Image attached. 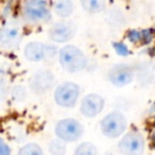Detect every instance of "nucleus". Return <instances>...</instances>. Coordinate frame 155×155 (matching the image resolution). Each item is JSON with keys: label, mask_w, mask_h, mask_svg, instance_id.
<instances>
[{"label": "nucleus", "mask_w": 155, "mask_h": 155, "mask_svg": "<svg viewBox=\"0 0 155 155\" xmlns=\"http://www.w3.org/2000/svg\"><path fill=\"white\" fill-rule=\"evenodd\" d=\"M58 61L63 69L70 73L80 72L87 65L85 54L80 48L73 45H67L58 50Z\"/></svg>", "instance_id": "nucleus-1"}, {"label": "nucleus", "mask_w": 155, "mask_h": 155, "mask_svg": "<svg viewBox=\"0 0 155 155\" xmlns=\"http://www.w3.org/2000/svg\"><path fill=\"white\" fill-rule=\"evenodd\" d=\"M127 127V120L122 113L115 110L108 113L100 123V129L105 137L118 138L124 134Z\"/></svg>", "instance_id": "nucleus-2"}, {"label": "nucleus", "mask_w": 155, "mask_h": 155, "mask_svg": "<svg viewBox=\"0 0 155 155\" xmlns=\"http://www.w3.org/2000/svg\"><path fill=\"white\" fill-rule=\"evenodd\" d=\"M56 137L64 142H74L84 134V127L80 121L73 118H65L58 121L55 125Z\"/></svg>", "instance_id": "nucleus-3"}, {"label": "nucleus", "mask_w": 155, "mask_h": 155, "mask_svg": "<svg viewBox=\"0 0 155 155\" xmlns=\"http://www.w3.org/2000/svg\"><path fill=\"white\" fill-rule=\"evenodd\" d=\"M80 86L73 82H64L54 91V101L61 107L70 108L75 106L80 97Z\"/></svg>", "instance_id": "nucleus-4"}, {"label": "nucleus", "mask_w": 155, "mask_h": 155, "mask_svg": "<svg viewBox=\"0 0 155 155\" xmlns=\"http://www.w3.org/2000/svg\"><path fill=\"white\" fill-rule=\"evenodd\" d=\"M55 46L44 44L41 41H30L27 44L24 50V55L30 62L38 63L54 58L58 53Z\"/></svg>", "instance_id": "nucleus-5"}, {"label": "nucleus", "mask_w": 155, "mask_h": 155, "mask_svg": "<svg viewBox=\"0 0 155 155\" xmlns=\"http://www.w3.org/2000/svg\"><path fill=\"white\" fill-rule=\"evenodd\" d=\"M144 138L139 132L131 131L120 139L118 150L121 155H143Z\"/></svg>", "instance_id": "nucleus-6"}, {"label": "nucleus", "mask_w": 155, "mask_h": 155, "mask_svg": "<svg viewBox=\"0 0 155 155\" xmlns=\"http://www.w3.org/2000/svg\"><path fill=\"white\" fill-rule=\"evenodd\" d=\"M78 27L71 20L63 19L54 22L48 31L50 41L56 44H63L71 41L77 33Z\"/></svg>", "instance_id": "nucleus-7"}, {"label": "nucleus", "mask_w": 155, "mask_h": 155, "mask_svg": "<svg viewBox=\"0 0 155 155\" xmlns=\"http://www.w3.org/2000/svg\"><path fill=\"white\" fill-rule=\"evenodd\" d=\"M24 16L30 22H47L51 19V12L46 1L31 0L24 5Z\"/></svg>", "instance_id": "nucleus-8"}, {"label": "nucleus", "mask_w": 155, "mask_h": 155, "mask_svg": "<svg viewBox=\"0 0 155 155\" xmlns=\"http://www.w3.org/2000/svg\"><path fill=\"white\" fill-rule=\"evenodd\" d=\"M56 83L55 75L52 71L47 69H41L32 74L29 82L31 91L36 95H44L50 91Z\"/></svg>", "instance_id": "nucleus-9"}, {"label": "nucleus", "mask_w": 155, "mask_h": 155, "mask_svg": "<svg viewBox=\"0 0 155 155\" xmlns=\"http://www.w3.org/2000/svg\"><path fill=\"white\" fill-rule=\"evenodd\" d=\"M22 31L16 21H8L0 28V48L15 49L21 41Z\"/></svg>", "instance_id": "nucleus-10"}, {"label": "nucleus", "mask_w": 155, "mask_h": 155, "mask_svg": "<svg viewBox=\"0 0 155 155\" xmlns=\"http://www.w3.org/2000/svg\"><path fill=\"white\" fill-rule=\"evenodd\" d=\"M135 77V71L132 66L124 63L116 64L108 70L107 78L110 82L116 87H123L131 84Z\"/></svg>", "instance_id": "nucleus-11"}, {"label": "nucleus", "mask_w": 155, "mask_h": 155, "mask_svg": "<svg viewBox=\"0 0 155 155\" xmlns=\"http://www.w3.org/2000/svg\"><path fill=\"white\" fill-rule=\"evenodd\" d=\"M104 106H105V100L102 96L98 94H89L83 98L80 104V112L84 117L95 118L99 114H101L102 110H104Z\"/></svg>", "instance_id": "nucleus-12"}, {"label": "nucleus", "mask_w": 155, "mask_h": 155, "mask_svg": "<svg viewBox=\"0 0 155 155\" xmlns=\"http://www.w3.org/2000/svg\"><path fill=\"white\" fill-rule=\"evenodd\" d=\"M73 9H74V5H73V2L70 0L56 1L53 5V11L55 12V14L58 17L63 18V19L69 17L72 14Z\"/></svg>", "instance_id": "nucleus-13"}, {"label": "nucleus", "mask_w": 155, "mask_h": 155, "mask_svg": "<svg viewBox=\"0 0 155 155\" xmlns=\"http://www.w3.org/2000/svg\"><path fill=\"white\" fill-rule=\"evenodd\" d=\"M83 9L91 13H99L102 12L105 8V2L104 1H99V0H85L81 2Z\"/></svg>", "instance_id": "nucleus-14"}, {"label": "nucleus", "mask_w": 155, "mask_h": 155, "mask_svg": "<svg viewBox=\"0 0 155 155\" xmlns=\"http://www.w3.org/2000/svg\"><path fill=\"white\" fill-rule=\"evenodd\" d=\"M74 155H98V149L94 143L85 141L75 148Z\"/></svg>", "instance_id": "nucleus-15"}, {"label": "nucleus", "mask_w": 155, "mask_h": 155, "mask_svg": "<svg viewBox=\"0 0 155 155\" xmlns=\"http://www.w3.org/2000/svg\"><path fill=\"white\" fill-rule=\"evenodd\" d=\"M49 153L51 155H66L67 152V146L66 142L62 141L58 138V139L52 140L49 143Z\"/></svg>", "instance_id": "nucleus-16"}, {"label": "nucleus", "mask_w": 155, "mask_h": 155, "mask_svg": "<svg viewBox=\"0 0 155 155\" xmlns=\"http://www.w3.org/2000/svg\"><path fill=\"white\" fill-rule=\"evenodd\" d=\"M139 80L142 83H154L155 82V67H148V65H144L141 67L139 72Z\"/></svg>", "instance_id": "nucleus-17"}, {"label": "nucleus", "mask_w": 155, "mask_h": 155, "mask_svg": "<svg viewBox=\"0 0 155 155\" xmlns=\"http://www.w3.org/2000/svg\"><path fill=\"white\" fill-rule=\"evenodd\" d=\"M18 155H44V152L37 143H27L19 149Z\"/></svg>", "instance_id": "nucleus-18"}, {"label": "nucleus", "mask_w": 155, "mask_h": 155, "mask_svg": "<svg viewBox=\"0 0 155 155\" xmlns=\"http://www.w3.org/2000/svg\"><path fill=\"white\" fill-rule=\"evenodd\" d=\"M12 97L15 101H24L27 97V93L25 87L22 86H16L12 91Z\"/></svg>", "instance_id": "nucleus-19"}, {"label": "nucleus", "mask_w": 155, "mask_h": 155, "mask_svg": "<svg viewBox=\"0 0 155 155\" xmlns=\"http://www.w3.org/2000/svg\"><path fill=\"white\" fill-rule=\"evenodd\" d=\"M0 155H11V148L2 138H0Z\"/></svg>", "instance_id": "nucleus-20"}]
</instances>
